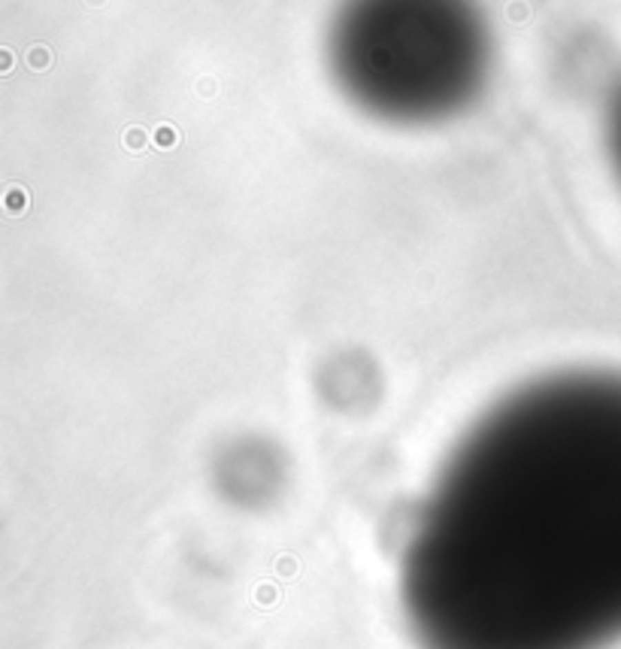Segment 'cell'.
I'll list each match as a JSON object with an SVG mask.
<instances>
[{"mask_svg": "<svg viewBox=\"0 0 621 649\" xmlns=\"http://www.w3.org/2000/svg\"><path fill=\"white\" fill-rule=\"evenodd\" d=\"M397 592L418 649L621 646V370L494 401L421 498Z\"/></svg>", "mask_w": 621, "mask_h": 649, "instance_id": "6da1fadb", "label": "cell"}, {"mask_svg": "<svg viewBox=\"0 0 621 649\" xmlns=\"http://www.w3.org/2000/svg\"><path fill=\"white\" fill-rule=\"evenodd\" d=\"M494 40L479 0H340L327 67L361 112L391 125H436L476 103Z\"/></svg>", "mask_w": 621, "mask_h": 649, "instance_id": "7a4b0ae2", "label": "cell"}, {"mask_svg": "<svg viewBox=\"0 0 621 649\" xmlns=\"http://www.w3.org/2000/svg\"><path fill=\"white\" fill-rule=\"evenodd\" d=\"M607 152H609L612 170H615V179L621 186V79L607 106Z\"/></svg>", "mask_w": 621, "mask_h": 649, "instance_id": "3957f363", "label": "cell"}]
</instances>
